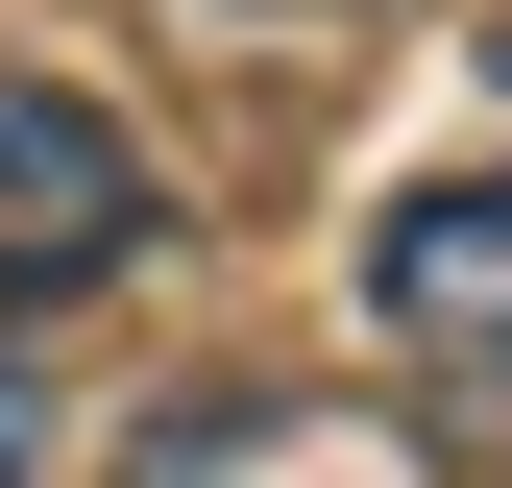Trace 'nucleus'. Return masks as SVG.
I'll use <instances>...</instances> for the list:
<instances>
[{
	"label": "nucleus",
	"mask_w": 512,
	"mask_h": 488,
	"mask_svg": "<svg viewBox=\"0 0 512 488\" xmlns=\"http://www.w3.org/2000/svg\"><path fill=\"white\" fill-rule=\"evenodd\" d=\"M366 342L439 415H512V171H439V196L366 220Z\"/></svg>",
	"instance_id": "nucleus-1"
},
{
	"label": "nucleus",
	"mask_w": 512,
	"mask_h": 488,
	"mask_svg": "<svg viewBox=\"0 0 512 488\" xmlns=\"http://www.w3.org/2000/svg\"><path fill=\"white\" fill-rule=\"evenodd\" d=\"M488 98H512V49H488Z\"/></svg>",
	"instance_id": "nucleus-4"
},
{
	"label": "nucleus",
	"mask_w": 512,
	"mask_h": 488,
	"mask_svg": "<svg viewBox=\"0 0 512 488\" xmlns=\"http://www.w3.org/2000/svg\"><path fill=\"white\" fill-rule=\"evenodd\" d=\"M0 488H49V391H25V342H0Z\"/></svg>",
	"instance_id": "nucleus-3"
},
{
	"label": "nucleus",
	"mask_w": 512,
	"mask_h": 488,
	"mask_svg": "<svg viewBox=\"0 0 512 488\" xmlns=\"http://www.w3.org/2000/svg\"><path fill=\"white\" fill-rule=\"evenodd\" d=\"M147 220H171V196H147V147H122V98L0 74V293H98Z\"/></svg>",
	"instance_id": "nucleus-2"
}]
</instances>
